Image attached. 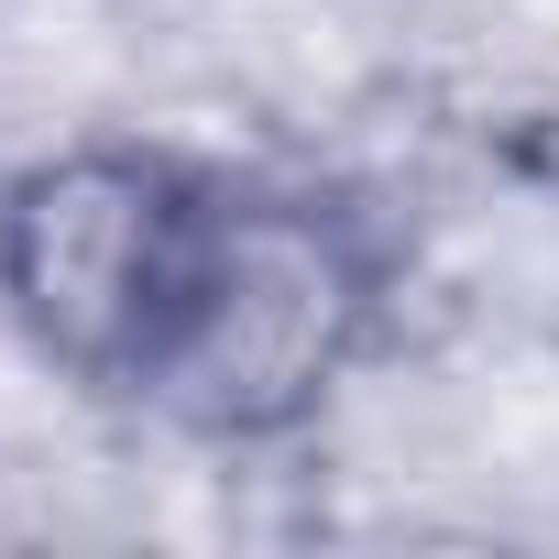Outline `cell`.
<instances>
[{
  "mask_svg": "<svg viewBox=\"0 0 559 559\" xmlns=\"http://www.w3.org/2000/svg\"><path fill=\"white\" fill-rule=\"evenodd\" d=\"M209 187L219 154L165 132H56L0 165V330L45 384L132 406Z\"/></svg>",
  "mask_w": 559,
  "mask_h": 559,
  "instance_id": "7a4b0ae2",
  "label": "cell"
},
{
  "mask_svg": "<svg viewBox=\"0 0 559 559\" xmlns=\"http://www.w3.org/2000/svg\"><path fill=\"white\" fill-rule=\"evenodd\" d=\"M384 330L395 230L319 176L219 165L132 417H154L187 450H286L373 373Z\"/></svg>",
  "mask_w": 559,
  "mask_h": 559,
  "instance_id": "6da1fadb",
  "label": "cell"
}]
</instances>
